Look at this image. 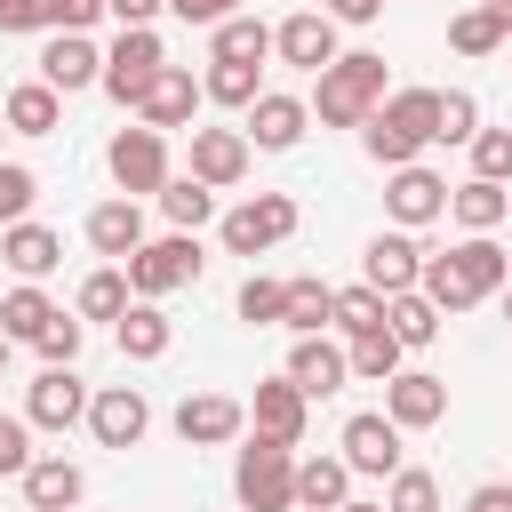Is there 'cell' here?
Here are the masks:
<instances>
[{"instance_id": "1", "label": "cell", "mask_w": 512, "mask_h": 512, "mask_svg": "<svg viewBox=\"0 0 512 512\" xmlns=\"http://www.w3.org/2000/svg\"><path fill=\"white\" fill-rule=\"evenodd\" d=\"M504 280H512V256L488 240V232H464L448 256H424V296L440 304V320L448 312H472V304H488V296H504Z\"/></svg>"}, {"instance_id": "2", "label": "cell", "mask_w": 512, "mask_h": 512, "mask_svg": "<svg viewBox=\"0 0 512 512\" xmlns=\"http://www.w3.org/2000/svg\"><path fill=\"white\" fill-rule=\"evenodd\" d=\"M360 144H368V160H384V168H416V152L440 144V88H392V96L368 112Z\"/></svg>"}, {"instance_id": "3", "label": "cell", "mask_w": 512, "mask_h": 512, "mask_svg": "<svg viewBox=\"0 0 512 512\" xmlns=\"http://www.w3.org/2000/svg\"><path fill=\"white\" fill-rule=\"evenodd\" d=\"M376 104H384V56H368V48L336 56V64L312 80V120H320V128H368Z\"/></svg>"}, {"instance_id": "4", "label": "cell", "mask_w": 512, "mask_h": 512, "mask_svg": "<svg viewBox=\"0 0 512 512\" xmlns=\"http://www.w3.org/2000/svg\"><path fill=\"white\" fill-rule=\"evenodd\" d=\"M232 496H240L248 512H296V448L256 432V440L232 456Z\"/></svg>"}, {"instance_id": "5", "label": "cell", "mask_w": 512, "mask_h": 512, "mask_svg": "<svg viewBox=\"0 0 512 512\" xmlns=\"http://www.w3.org/2000/svg\"><path fill=\"white\" fill-rule=\"evenodd\" d=\"M200 232H160V240H144L120 272H128V288H136V304H160L168 288H192L200 280Z\"/></svg>"}, {"instance_id": "6", "label": "cell", "mask_w": 512, "mask_h": 512, "mask_svg": "<svg viewBox=\"0 0 512 512\" xmlns=\"http://www.w3.org/2000/svg\"><path fill=\"white\" fill-rule=\"evenodd\" d=\"M296 224H304V208H296L288 192H248V200H232V208L216 216V232H224L232 256H264V248H280Z\"/></svg>"}, {"instance_id": "7", "label": "cell", "mask_w": 512, "mask_h": 512, "mask_svg": "<svg viewBox=\"0 0 512 512\" xmlns=\"http://www.w3.org/2000/svg\"><path fill=\"white\" fill-rule=\"evenodd\" d=\"M104 168H112V184H120V200H160V184H168V136L160 128H120L112 144H104Z\"/></svg>"}, {"instance_id": "8", "label": "cell", "mask_w": 512, "mask_h": 512, "mask_svg": "<svg viewBox=\"0 0 512 512\" xmlns=\"http://www.w3.org/2000/svg\"><path fill=\"white\" fill-rule=\"evenodd\" d=\"M160 72H168V48H160V32H152V24H144V32H120V40L104 48V96H112V104H128V112L144 104V88H152Z\"/></svg>"}, {"instance_id": "9", "label": "cell", "mask_w": 512, "mask_h": 512, "mask_svg": "<svg viewBox=\"0 0 512 512\" xmlns=\"http://www.w3.org/2000/svg\"><path fill=\"white\" fill-rule=\"evenodd\" d=\"M240 432H248V400H232V392H184L176 400V440L184 448H224Z\"/></svg>"}, {"instance_id": "10", "label": "cell", "mask_w": 512, "mask_h": 512, "mask_svg": "<svg viewBox=\"0 0 512 512\" xmlns=\"http://www.w3.org/2000/svg\"><path fill=\"white\" fill-rule=\"evenodd\" d=\"M88 384L72 376V368H40L32 376V392H24V424H40V432H72V424H88Z\"/></svg>"}, {"instance_id": "11", "label": "cell", "mask_w": 512, "mask_h": 512, "mask_svg": "<svg viewBox=\"0 0 512 512\" xmlns=\"http://www.w3.org/2000/svg\"><path fill=\"white\" fill-rule=\"evenodd\" d=\"M344 464L352 472H368V480H392L400 472V424L384 416V408H360V416H344Z\"/></svg>"}, {"instance_id": "12", "label": "cell", "mask_w": 512, "mask_h": 512, "mask_svg": "<svg viewBox=\"0 0 512 512\" xmlns=\"http://www.w3.org/2000/svg\"><path fill=\"white\" fill-rule=\"evenodd\" d=\"M272 56L320 80V72L336 64V24H328L320 8H296V16H280V24H272Z\"/></svg>"}, {"instance_id": "13", "label": "cell", "mask_w": 512, "mask_h": 512, "mask_svg": "<svg viewBox=\"0 0 512 512\" xmlns=\"http://www.w3.org/2000/svg\"><path fill=\"white\" fill-rule=\"evenodd\" d=\"M88 432H96V448H136V440L152 432V400H144L136 384H104V392L88 400Z\"/></svg>"}, {"instance_id": "14", "label": "cell", "mask_w": 512, "mask_h": 512, "mask_svg": "<svg viewBox=\"0 0 512 512\" xmlns=\"http://www.w3.org/2000/svg\"><path fill=\"white\" fill-rule=\"evenodd\" d=\"M416 280H424V248H416L408 232H376L368 256H360V288H376V296H408Z\"/></svg>"}, {"instance_id": "15", "label": "cell", "mask_w": 512, "mask_h": 512, "mask_svg": "<svg viewBox=\"0 0 512 512\" xmlns=\"http://www.w3.org/2000/svg\"><path fill=\"white\" fill-rule=\"evenodd\" d=\"M384 416H392L400 432H432V424L448 416V384H440L432 368H400V376L384 384Z\"/></svg>"}, {"instance_id": "16", "label": "cell", "mask_w": 512, "mask_h": 512, "mask_svg": "<svg viewBox=\"0 0 512 512\" xmlns=\"http://www.w3.org/2000/svg\"><path fill=\"white\" fill-rule=\"evenodd\" d=\"M40 80H48L56 96H72V88H104V48H96L88 32H56V40L40 48Z\"/></svg>"}, {"instance_id": "17", "label": "cell", "mask_w": 512, "mask_h": 512, "mask_svg": "<svg viewBox=\"0 0 512 512\" xmlns=\"http://www.w3.org/2000/svg\"><path fill=\"white\" fill-rule=\"evenodd\" d=\"M248 152H256V144H248L240 128H192V168H184V176H200L208 192H232V184L248 176Z\"/></svg>"}, {"instance_id": "18", "label": "cell", "mask_w": 512, "mask_h": 512, "mask_svg": "<svg viewBox=\"0 0 512 512\" xmlns=\"http://www.w3.org/2000/svg\"><path fill=\"white\" fill-rule=\"evenodd\" d=\"M288 384H296L304 400H328V392L352 384V352L328 344V336H296V352H288Z\"/></svg>"}, {"instance_id": "19", "label": "cell", "mask_w": 512, "mask_h": 512, "mask_svg": "<svg viewBox=\"0 0 512 512\" xmlns=\"http://www.w3.org/2000/svg\"><path fill=\"white\" fill-rule=\"evenodd\" d=\"M304 128H312V104H304V96H280V88H264V96L248 104V128H240V136H248L256 152H288Z\"/></svg>"}, {"instance_id": "20", "label": "cell", "mask_w": 512, "mask_h": 512, "mask_svg": "<svg viewBox=\"0 0 512 512\" xmlns=\"http://www.w3.org/2000/svg\"><path fill=\"white\" fill-rule=\"evenodd\" d=\"M384 208H392V224H400V232H416V224L448 216V184H440L432 168H392V184H384Z\"/></svg>"}, {"instance_id": "21", "label": "cell", "mask_w": 512, "mask_h": 512, "mask_svg": "<svg viewBox=\"0 0 512 512\" xmlns=\"http://www.w3.org/2000/svg\"><path fill=\"white\" fill-rule=\"evenodd\" d=\"M80 496H88V472L72 456H32V472H24V504L32 512H80Z\"/></svg>"}, {"instance_id": "22", "label": "cell", "mask_w": 512, "mask_h": 512, "mask_svg": "<svg viewBox=\"0 0 512 512\" xmlns=\"http://www.w3.org/2000/svg\"><path fill=\"white\" fill-rule=\"evenodd\" d=\"M192 112H200V80H192L184 64H168V72L144 88V104H136V120H144V128H160V136H168V128H184Z\"/></svg>"}, {"instance_id": "23", "label": "cell", "mask_w": 512, "mask_h": 512, "mask_svg": "<svg viewBox=\"0 0 512 512\" xmlns=\"http://www.w3.org/2000/svg\"><path fill=\"white\" fill-rule=\"evenodd\" d=\"M88 248L112 256V264H128V256L144 248V208H136V200H96V208H88Z\"/></svg>"}, {"instance_id": "24", "label": "cell", "mask_w": 512, "mask_h": 512, "mask_svg": "<svg viewBox=\"0 0 512 512\" xmlns=\"http://www.w3.org/2000/svg\"><path fill=\"white\" fill-rule=\"evenodd\" d=\"M0 264H8L16 280H48V272L64 264V240H56L48 224H32V216H24V224H8V232H0Z\"/></svg>"}, {"instance_id": "25", "label": "cell", "mask_w": 512, "mask_h": 512, "mask_svg": "<svg viewBox=\"0 0 512 512\" xmlns=\"http://www.w3.org/2000/svg\"><path fill=\"white\" fill-rule=\"evenodd\" d=\"M304 408H312V400H304L288 376H272V384H256V400H248V424H256L264 440H288V448H296V440H304Z\"/></svg>"}, {"instance_id": "26", "label": "cell", "mask_w": 512, "mask_h": 512, "mask_svg": "<svg viewBox=\"0 0 512 512\" xmlns=\"http://www.w3.org/2000/svg\"><path fill=\"white\" fill-rule=\"evenodd\" d=\"M296 504H304V512L352 504V464H344V456H304V464H296Z\"/></svg>"}, {"instance_id": "27", "label": "cell", "mask_w": 512, "mask_h": 512, "mask_svg": "<svg viewBox=\"0 0 512 512\" xmlns=\"http://www.w3.org/2000/svg\"><path fill=\"white\" fill-rule=\"evenodd\" d=\"M272 56V24L264 16H224L208 32V64H264Z\"/></svg>"}, {"instance_id": "28", "label": "cell", "mask_w": 512, "mask_h": 512, "mask_svg": "<svg viewBox=\"0 0 512 512\" xmlns=\"http://www.w3.org/2000/svg\"><path fill=\"white\" fill-rule=\"evenodd\" d=\"M0 120H8L16 136H56V120H64V96H56L48 80H24V88H8Z\"/></svg>"}, {"instance_id": "29", "label": "cell", "mask_w": 512, "mask_h": 512, "mask_svg": "<svg viewBox=\"0 0 512 512\" xmlns=\"http://www.w3.org/2000/svg\"><path fill=\"white\" fill-rule=\"evenodd\" d=\"M448 216H456L464 232H496V224L512 216V192H504V184H480V176H464V184L448 192Z\"/></svg>"}, {"instance_id": "30", "label": "cell", "mask_w": 512, "mask_h": 512, "mask_svg": "<svg viewBox=\"0 0 512 512\" xmlns=\"http://www.w3.org/2000/svg\"><path fill=\"white\" fill-rule=\"evenodd\" d=\"M112 336H120V352H128V360H160V352L176 344V328H168V312H160V304H128V312L112 320Z\"/></svg>"}, {"instance_id": "31", "label": "cell", "mask_w": 512, "mask_h": 512, "mask_svg": "<svg viewBox=\"0 0 512 512\" xmlns=\"http://www.w3.org/2000/svg\"><path fill=\"white\" fill-rule=\"evenodd\" d=\"M384 328H392L408 352H424V344L440 336V304H432L424 288H408V296H384Z\"/></svg>"}, {"instance_id": "32", "label": "cell", "mask_w": 512, "mask_h": 512, "mask_svg": "<svg viewBox=\"0 0 512 512\" xmlns=\"http://www.w3.org/2000/svg\"><path fill=\"white\" fill-rule=\"evenodd\" d=\"M160 216H168L176 232H200V224H216V192H208L200 176H168V184H160Z\"/></svg>"}, {"instance_id": "33", "label": "cell", "mask_w": 512, "mask_h": 512, "mask_svg": "<svg viewBox=\"0 0 512 512\" xmlns=\"http://www.w3.org/2000/svg\"><path fill=\"white\" fill-rule=\"evenodd\" d=\"M504 40H512V32H504V16H496L488 0L464 8V16H448V48H456V56H496Z\"/></svg>"}, {"instance_id": "34", "label": "cell", "mask_w": 512, "mask_h": 512, "mask_svg": "<svg viewBox=\"0 0 512 512\" xmlns=\"http://www.w3.org/2000/svg\"><path fill=\"white\" fill-rule=\"evenodd\" d=\"M128 304H136V288H128L120 264H96V272L80 280V320H120Z\"/></svg>"}, {"instance_id": "35", "label": "cell", "mask_w": 512, "mask_h": 512, "mask_svg": "<svg viewBox=\"0 0 512 512\" xmlns=\"http://www.w3.org/2000/svg\"><path fill=\"white\" fill-rule=\"evenodd\" d=\"M280 328H296V336L336 328V288H328V280H288V320H280Z\"/></svg>"}, {"instance_id": "36", "label": "cell", "mask_w": 512, "mask_h": 512, "mask_svg": "<svg viewBox=\"0 0 512 512\" xmlns=\"http://www.w3.org/2000/svg\"><path fill=\"white\" fill-rule=\"evenodd\" d=\"M48 320H56V304H48L32 280L0 296V328H8V344H40V328H48Z\"/></svg>"}, {"instance_id": "37", "label": "cell", "mask_w": 512, "mask_h": 512, "mask_svg": "<svg viewBox=\"0 0 512 512\" xmlns=\"http://www.w3.org/2000/svg\"><path fill=\"white\" fill-rule=\"evenodd\" d=\"M240 320H256V328H280V320H288V280H264V272H248V280H240Z\"/></svg>"}, {"instance_id": "38", "label": "cell", "mask_w": 512, "mask_h": 512, "mask_svg": "<svg viewBox=\"0 0 512 512\" xmlns=\"http://www.w3.org/2000/svg\"><path fill=\"white\" fill-rule=\"evenodd\" d=\"M336 328L360 344V336H384V296L376 288H336Z\"/></svg>"}, {"instance_id": "39", "label": "cell", "mask_w": 512, "mask_h": 512, "mask_svg": "<svg viewBox=\"0 0 512 512\" xmlns=\"http://www.w3.org/2000/svg\"><path fill=\"white\" fill-rule=\"evenodd\" d=\"M400 352H408V344H400L392 328H384V336H360V344H352V376H360V384H392V376H400Z\"/></svg>"}, {"instance_id": "40", "label": "cell", "mask_w": 512, "mask_h": 512, "mask_svg": "<svg viewBox=\"0 0 512 512\" xmlns=\"http://www.w3.org/2000/svg\"><path fill=\"white\" fill-rule=\"evenodd\" d=\"M384 512H440V480L416 472V464H400V472L384 480Z\"/></svg>"}, {"instance_id": "41", "label": "cell", "mask_w": 512, "mask_h": 512, "mask_svg": "<svg viewBox=\"0 0 512 512\" xmlns=\"http://www.w3.org/2000/svg\"><path fill=\"white\" fill-rule=\"evenodd\" d=\"M200 96H208V104H240V112H248V104H256L264 88H256V64H208Z\"/></svg>"}, {"instance_id": "42", "label": "cell", "mask_w": 512, "mask_h": 512, "mask_svg": "<svg viewBox=\"0 0 512 512\" xmlns=\"http://www.w3.org/2000/svg\"><path fill=\"white\" fill-rule=\"evenodd\" d=\"M480 136V96L472 88H440V144H472Z\"/></svg>"}, {"instance_id": "43", "label": "cell", "mask_w": 512, "mask_h": 512, "mask_svg": "<svg viewBox=\"0 0 512 512\" xmlns=\"http://www.w3.org/2000/svg\"><path fill=\"white\" fill-rule=\"evenodd\" d=\"M472 176L480 184H512V128H480L472 136Z\"/></svg>"}, {"instance_id": "44", "label": "cell", "mask_w": 512, "mask_h": 512, "mask_svg": "<svg viewBox=\"0 0 512 512\" xmlns=\"http://www.w3.org/2000/svg\"><path fill=\"white\" fill-rule=\"evenodd\" d=\"M40 200V176L24 168V160H0V232L8 224H24V208Z\"/></svg>"}, {"instance_id": "45", "label": "cell", "mask_w": 512, "mask_h": 512, "mask_svg": "<svg viewBox=\"0 0 512 512\" xmlns=\"http://www.w3.org/2000/svg\"><path fill=\"white\" fill-rule=\"evenodd\" d=\"M40 8V32H88L96 16H112L104 0H32Z\"/></svg>"}, {"instance_id": "46", "label": "cell", "mask_w": 512, "mask_h": 512, "mask_svg": "<svg viewBox=\"0 0 512 512\" xmlns=\"http://www.w3.org/2000/svg\"><path fill=\"white\" fill-rule=\"evenodd\" d=\"M40 360H48V368H72V360H80V312H56V320L40 328Z\"/></svg>"}, {"instance_id": "47", "label": "cell", "mask_w": 512, "mask_h": 512, "mask_svg": "<svg viewBox=\"0 0 512 512\" xmlns=\"http://www.w3.org/2000/svg\"><path fill=\"white\" fill-rule=\"evenodd\" d=\"M0 472H8V480L32 472V424H24V416H0Z\"/></svg>"}, {"instance_id": "48", "label": "cell", "mask_w": 512, "mask_h": 512, "mask_svg": "<svg viewBox=\"0 0 512 512\" xmlns=\"http://www.w3.org/2000/svg\"><path fill=\"white\" fill-rule=\"evenodd\" d=\"M168 8H176L184 24H208V32H216L224 16H240V0H168Z\"/></svg>"}, {"instance_id": "49", "label": "cell", "mask_w": 512, "mask_h": 512, "mask_svg": "<svg viewBox=\"0 0 512 512\" xmlns=\"http://www.w3.org/2000/svg\"><path fill=\"white\" fill-rule=\"evenodd\" d=\"M320 16H328V24H376L384 0H320Z\"/></svg>"}, {"instance_id": "50", "label": "cell", "mask_w": 512, "mask_h": 512, "mask_svg": "<svg viewBox=\"0 0 512 512\" xmlns=\"http://www.w3.org/2000/svg\"><path fill=\"white\" fill-rule=\"evenodd\" d=\"M104 8L120 16V32H144V24H152V16L168 8V0H104Z\"/></svg>"}, {"instance_id": "51", "label": "cell", "mask_w": 512, "mask_h": 512, "mask_svg": "<svg viewBox=\"0 0 512 512\" xmlns=\"http://www.w3.org/2000/svg\"><path fill=\"white\" fill-rule=\"evenodd\" d=\"M0 32H40V8L32 0H0Z\"/></svg>"}, {"instance_id": "52", "label": "cell", "mask_w": 512, "mask_h": 512, "mask_svg": "<svg viewBox=\"0 0 512 512\" xmlns=\"http://www.w3.org/2000/svg\"><path fill=\"white\" fill-rule=\"evenodd\" d=\"M464 512H512V488H504V480H488V488H472V496H464Z\"/></svg>"}, {"instance_id": "53", "label": "cell", "mask_w": 512, "mask_h": 512, "mask_svg": "<svg viewBox=\"0 0 512 512\" xmlns=\"http://www.w3.org/2000/svg\"><path fill=\"white\" fill-rule=\"evenodd\" d=\"M336 512H384V504H368V496H352V504H336Z\"/></svg>"}, {"instance_id": "54", "label": "cell", "mask_w": 512, "mask_h": 512, "mask_svg": "<svg viewBox=\"0 0 512 512\" xmlns=\"http://www.w3.org/2000/svg\"><path fill=\"white\" fill-rule=\"evenodd\" d=\"M488 8H496V16H504V32H512V0H488Z\"/></svg>"}, {"instance_id": "55", "label": "cell", "mask_w": 512, "mask_h": 512, "mask_svg": "<svg viewBox=\"0 0 512 512\" xmlns=\"http://www.w3.org/2000/svg\"><path fill=\"white\" fill-rule=\"evenodd\" d=\"M8 352H16V344H8V328H0V368H8Z\"/></svg>"}, {"instance_id": "56", "label": "cell", "mask_w": 512, "mask_h": 512, "mask_svg": "<svg viewBox=\"0 0 512 512\" xmlns=\"http://www.w3.org/2000/svg\"><path fill=\"white\" fill-rule=\"evenodd\" d=\"M504 320H512V280H504Z\"/></svg>"}, {"instance_id": "57", "label": "cell", "mask_w": 512, "mask_h": 512, "mask_svg": "<svg viewBox=\"0 0 512 512\" xmlns=\"http://www.w3.org/2000/svg\"><path fill=\"white\" fill-rule=\"evenodd\" d=\"M0 136H8V120H0Z\"/></svg>"}, {"instance_id": "58", "label": "cell", "mask_w": 512, "mask_h": 512, "mask_svg": "<svg viewBox=\"0 0 512 512\" xmlns=\"http://www.w3.org/2000/svg\"><path fill=\"white\" fill-rule=\"evenodd\" d=\"M504 192H512V184H504Z\"/></svg>"}]
</instances>
